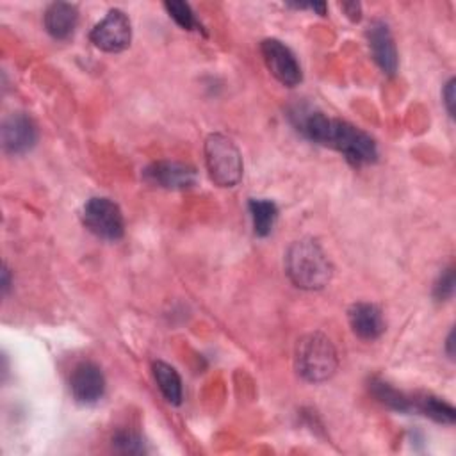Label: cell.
<instances>
[{"label":"cell","instance_id":"21","mask_svg":"<svg viewBox=\"0 0 456 456\" xmlns=\"http://www.w3.org/2000/svg\"><path fill=\"white\" fill-rule=\"evenodd\" d=\"M442 96H444V103H445V109L449 112V116L452 118L454 116V78H449L445 82V87L442 91Z\"/></svg>","mask_w":456,"mask_h":456},{"label":"cell","instance_id":"1","mask_svg":"<svg viewBox=\"0 0 456 456\" xmlns=\"http://www.w3.org/2000/svg\"><path fill=\"white\" fill-rule=\"evenodd\" d=\"M290 121L303 137L340 151L353 166L360 167L378 160L376 141L349 121L330 118L321 110L305 107L292 109Z\"/></svg>","mask_w":456,"mask_h":456},{"label":"cell","instance_id":"9","mask_svg":"<svg viewBox=\"0 0 456 456\" xmlns=\"http://www.w3.org/2000/svg\"><path fill=\"white\" fill-rule=\"evenodd\" d=\"M69 390L77 403L94 404L103 397L105 376L94 362H80L69 376Z\"/></svg>","mask_w":456,"mask_h":456},{"label":"cell","instance_id":"3","mask_svg":"<svg viewBox=\"0 0 456 456\" xmlns=\"http://www.w3.org/2000/svg\"><path fill=\"white\" fill-rule=\"evenodd\" d=\"M294 360L297 374L310 383L330 379L338 367L335 346L319 331L308 333L297 340Z\"/></svg>","mask_w":456,"mask_h":456},{"label":"cell","instance_id":"20","mask_svg":"<svg viewBox=\"0 0 456 456\" xmlns=\"http://www.w3.org/2000/svg\"><path fill=\"white\" fill-rule=\"evenodd\" d=\"M454 287H456V276H454V267L449 265L447 269H444L438 276V280L435 281L433 287V296L436 301H447L452 297L454 294Z\"/></svg>","mask_w":456,"mask_h":456},{"label":"cell","instance_id":"4","mask_svg":"<svg viewBox=\"0 0 456 456\" xmlns=\"http://www.w3.org/2000/svg\"><path fill=\"white\" fill-rule=\"evenodd\" d=\"M205 166L210 180L219 187H233L242 178V155L237 144L223 135L210 134L203 144Z\"/></svg>","mask_w":456,"mask_h":456},{"label":"cell","instance_id":"22","mask_svg":"<svg viewBox=\"0 0 456 456\" xmlns=\"http://www.w3.org/2000/svg\"><path fill=\"white\" fill-rule=\"evenodd\" d=\"M340 7H342V11H344L353 21H358V20H360V14H362L360 4H356V2H347V4H342Z\"/></svg>","mask_w":456,"mask_h":456},{"label":"cell","instance_id":"16","mask_svg":"<svg viewBox=\"0 0 456 456\" xmlns=\"http://www.w3.org/2000/svg\"><path fill=\"white\" fill-rule=\"evenodd\" d=\"M369 388H370L372 395L381 404H385L387 408H390L394 411H399V413L413 411V408H411V395H406L404 392L394 388L390 383H387L383 379H378V378H372L370 383H369Z\"/></svg>","mask_w":456,"mask_h":456},{"label":"cell","instance_id":"11","mask_svg":"<svg viewBox=\"0 0 456 456\" xmlns=\"http://www.w3.org/2000/svg\"><path fill=\"white\" fill-rule=\"evenodd\" d=\"M367 43L372 53V59L379 66V69L387 75H394L397 71V48L394 43V36L388 25L383 20H374L367 27Z\"/></svg>","mask_w":456,"mask_h":456},{"label":"cell","instance_id":"7","mask_svg":"<svg viewBox=\"0 0 456 456\" xmlns=\"http://www.w3.org/2000/svg\"><path fill=\"white\" fill-rule=\"evenodd\" d=\"M260 52H262L267 69L280 84H283L287 87H294L303 80L301 66H299L296 55L280 39H274V37L264 39L260 43Z\"/></svg>","mask_w":456,"mask_h":456},{"label":"cell","instance_id":"17","mask_svg":"<svg viewBox=\"0 0 456 456\" xmlns=\"http://www.w3.org/2000/svg\"><path fill=\"white\" fill-rule=\"evenodd\" d=\"M251 221H253V232L258 237H267L273 232V226L278 217V207L271 200H249L248 203Z\"/></svg>","mask_w":456,"mask_h":456},{"label":"cell","instance_id":"12","mask_svg":"<svg viewBox=\"0 0 456 456\" xmlns=\"http://www.w3.org/2000/svg\"><path fill=\"white\" fill-rule=\"evenodd\" d=\"M347 319L353 333L362 340H376L385 331L381 310L372 303H354L347 310Z\"/></svg>","mask_w":456,"mask_h":456},{"label":"cell","instance_id":"8","mask_svg":"<svg viewBox=\"0 0 456 456\" xmlns=\"http://www.w3.org/2000/svg\"><path fill=\"white\" fill-rule=\"evenodd\" d=\"M146 183L169 191H183L196 183V169L183 162L157 160L142 171Z\"/></svg>","mask_w":456,"mask_h":456},{"label":"cell","instance_id":"19","mask_svg":"<svg viewBox=\"0 0 456 456\" xmlns=\"http://www.w3.org/2000/svg\"><path fill=\"white\" fill-rule=\"evenodd\" d=\"M112 449L121 454H142L146 451L142 438L132 431H118L112 436Z\"/></svg>","mask_w":456,"mask_h":456},{"label":"cell","instance_id":"23","mask_svg":"<svg viewBox=\"0 0 456 456\" xmlns=\"http://www.w3.org/2000/svg\"><path fill=\"white\" fill-rule=\"evenodd\" d=\"M9 269L4 265V269H2V292L4 294H7V290H9V287H11V278H9Z\"/></svg>","mask_w":456,"mask_h":456},{"label":"cell","instance_id":"10","mask_svg":"<svg viewBox=\"0 0 456 456\" xmlns=\"http://www.w3.org/2000/svg\"><path fill=\"white\" fill-rule=\"evenodd\" d=\"M37 141V126L25 112L11 114L2 125V144L11 155H23L34 148Z\"/></svg>","mask_w":456,"mask_h":456},{"label":"cell","instance_id":"18","mask_svg":"<svg viewBox=\"0 0 456 456\" xmlns=\"http://www.w3.org/2000/svg\"><path fill=\"white\" fill-rule=\"evenodd\" d=\"M167 14L183 28V30H201L203 27L200 23V20L196 18L194 11L191 9V5L187 2L182 0H169L164 4Z\"/></svg>","mask_w":456,"mask_h":456},{"label":"cell","instance_id":"14","mask_svg":"<svg viewBox=\"0 0 456 456\" xmlns=\"http://www.w3.org/2000/svg\"><path fill=\"white\" fill-rule=\"evenodd\" d=\"M411 408L413 411H420L422 415L429 417L435 422L440 424H454L456 411L452 404L444 401L442 397H436L433 394H417L411 395Z\"/></svg>","mask_w":456,"mask_h":456},{"label":"cell","instance_id":"13","mask_svg":"<svg viewBox=\"0 0 456 456\" xmlns=\"http://www.w3.org/2000/svg\"><path fill=\"white\" fill-rule=\"evenodd\" d=\"M43 23L46 32L59 41H64L73 36L78 23V9L69 2H53L46 7Z\"/></svg>","mask_w":456,"mask_h":456},{"label":"cell","instance_id":"6","mask_svg":"<svg viewBox=\"0 0 456 456\" xmlns=\"http://www.w3.org/2000/svg\"><path fill=\"white\" fill-rule=\"evenodd\" d=\"M89 39L103 52H123L132 39V25L128 16L121 9L107 11V14L91 28Z\"/></svg>","mask_w":456,"mask_h":456},{"label":"cell","instance_id":"2","mask_svg":"<svg viewBox=\"0 0 456 456\" xmlns=\"http://www.w3.org/2000/svg\"><path fill=\"white\" fill-rule=\"evenodd\" d=\"M285 273L296 287L319 290L330 283L333 267L317 240L299 239L287 249Z\"/></svg>","mask_w":456,"mask_h":456},{"label":"cell","instance_id":"15","mask_svg":"<svg viewBox=\"0 0 456 456\" xmlns=\"http://www.w3.org/2000/svg\"><path fill=\"white\" fill-rule=\"evenodd\" d=\"M151 370H153V378H155L157 387H159L160 394L164 395V399L169 404L178 406L182 403L183 390H182V379H180V374L176 372V369L173 365L159 360V362H153Z\"/></svg>","mask_w":456,"mask_h":456},{"label":"cell","instance_id":"24","mask_svg":"<svg viewBox=\"0 0 456 456\" xmlns=\"http://www.w3.org/2000/svg\"><path fill=\"white\" fill-rule=\"evenodd\" d=\"M452 344H454V331L451 330V331H449V335H447V340H445V351H447L449 358H452V354H454V351H452Z\"/></svg>","mask_w":456,"mask_h":456},{"label":"cell","instance_id":"5","mask_svg":"<svg viewBox=\"0 0 456 456\" xmlns=\"http://www.w3.org/2000/svg\"><path fill=\"white\" fill-rule=\"evenodd\" d=\"M84 226L100 239L118 240L125 233V217L118 203L109 198H91L82 210Z\"/></svg>","mask_w":456,"mask_h":456}]
</instances>
